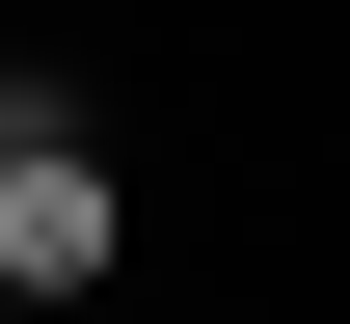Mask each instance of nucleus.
Here are the masks:
<instances>
[{"label":"nucleus","mask_w":350,"mask_h":324,"mask_svg":"<svg viewBox=\"0 0 350 324\" xmlns=\"http://www.w3.org/2000/svg\"><path fill=\"white\" fill-rule=\"evenodd\" d=\"M135 271V189H108V108L81 82H0V297H27V324H81Z\"/></svg>","instance_id":"f257e3e1"}]
</instances>
